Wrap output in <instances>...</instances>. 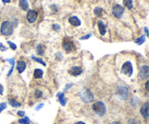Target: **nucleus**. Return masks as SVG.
<instances>
[{
  "label": "nucleus",
  "mask_w": 149,
  "mask_h": 124,
  "mask_svg": "<svg viewBox=\"0 0 149 124\" xmlns=\"http://www.w3.org/2000/svg\"><path fill=\"white\" fill-rule=\"evenodd\" d=\"M73 47H74V44H73V42H72V41H68L63 42V48L64 49V50L67 53L71 52L73 50Z\"/></svg>",
  "instance_id": "9b49d317"
},
{
  "label": "nucleus",
  "mask_w": 149,
  "mask_h": 124,
  "mask_svg": "<svg viewBox=\"0 0 149 124\" xmlns=\"http://www.w3.org/2000/svg\"><path fill=\"white\" fill-rule=\"evenodd\" d=\"M69 22L74 27H78L81 25V21L76 16H71L69 18Z\"/></svg>",
  "instance_id": "ddd939ff"
},
{
  "label": "nucleus",
  "mask_w": 149,
  "mask_h": 124,
  "mask_svg": "<svg viewBox=\"0 0 149 124\" xmlns=\"http://www.w3.org/2000/svg\"><path fill=\"white\" fill-rule=\"evenodd\" d=\"M44 51H45V47L42 44H39L37 47V53L39 55H43Z\"/></svg>",
  "instance_id": "6ab92c4d"
},
{
  "label": "nucleus",
  "mask_w": 149,
  "mask_h": 124,
  "mask_svg": "<svg viewBox=\"0 0 149 124\" xmlns=\"http://www.w3.org/2000/svg\"><path fill=\"white\" fill-rule=\"evenodd\" d=\"M25 114H26V112L23 110H18V112H17V115H18V116L24 117L25 116Z\"/></svg>",
  "instance_id": "7c9ffc66"
},
{
  "label": "nucleus",
  "mask_w": 149,
  "mask_h": 124,
  "mask_svg": "<svg viewBox=\"0 0 149 124\" xmlns=\"http://www.w3.org/2000/svg\"><path fill=\"white\" fill-rule=\"evenodd\" d=\"M73 83H68V84L66 86V88H65L64 90H65V91L69 90V89H71V88L72 86H73Z\"/></svg>",
  "instance_id": "f704fd0d"
},
{
  "label": "nucleus",
  "mask_w": 149,
  "mask_h": 124,
  "mask_svg": "<svg viewBox=\"0 0 149 124\" xmlns=\"http://www.w3.org/2000/svg\"><path fill=\"white\" fill-rule=\"evenodd\" d=\"M145 32L146 34V37H148V30L147 27H145Z\"/></svg>",
  "instance_id": "ea45409f"
},
{
  "label": "nucleus",
  "mask_w": 149,
  "mask_h": 124,
  "mask_svg": "<svg viewBox=\"0 0 149 124\" xmlns=\"http://www.w3.org/2000/svg\"><path fill=\"white\" fill-rule=\"evenodd\" d=\"M145 89H146V92H148V81H146V87H145Z\"/></svg>",
  "instance_id": "4c0bfd02"
},
{
  "label": "nucleus",
  "mask_w": 149,
  "mask_h": 124,
  "mask_svg": "<svg viewBox=\"0 0 149 124\" xmlns=\"http://www.w3.org/2000/svg\"><path fill=\"white\" fill-rule=\"evenodd\" d=\"M4 92V87L1 83H0V95H2Z\"/></svg>",
  "instance_id": "e433bc0d"
},
{
  "label": "nucleus",
  "mask_w": 149,
  "mask_h": 124,
  "mask_svg": "<svg viewBox=\"0 0 149 124\" xmlns=\"http://www.w3.org/2000/svg\"><path fill=\"white\" fill-rule=\"evenodd\" d=\"M121 72L129 77L132 76L133 73V67L131 62L127 61L123 64L121 67Z\"/></svg>",
  "instance_id": "39448f33"
},
{
  "label": "nucleus",
  "mask_w": 149,
  "mask_h": 124,
  "mask_svg": "<svg viewBox=\"0 0 149 124\" xmlns=\"http://www.w3.org/2000/svg\"><path fill=\"white\" fill-rule=\"evenodd\" d=\"M116 94L121 100H127L129 97V90L126 86H121L118 87L116 91Z\"/></svg>",
  "instance_id": "20e7f679"
},
{
  "label": "nucleus",
  "mask_w": 149,
  "mask_h": 124,
  "mask_svg": "<svg viewBox=\"0 0 149 124\" xmlns=\"http://www.w3.org/2000/svg\"><path fill=\"white\" fill-rule=\"evenodd\" d=\"M26 68V63L24 60H19L17 63V70L20 74L23 73Z\"/></svg>",
  "instance_id": "f8f14e48"
},
{
  "label": "nucleus",
  "mask_w": 149,
  "mask_h": 124,
  "mask_svg": "<svg viewBox=\"0 0 149 124\" xmlns=\"http://www.w3.org/2000/svg\"><path fill=\"white\" fill-rule=\"evenodd\" d=\"M7 108V103L6 102H1L0 103V113Z\"/></svg>",
  "instance_id": "cd10ccee"
},
{
  "label": "nucleus",
  "mask_w": 149,
  "mask_h": 124,
  "mask_svg": "<svg viewBox=\"0 0 149 124\" xmlns=\"http://www.w3.org/2000/svg\"><path fill=\"white\" fill-rule=\"evenodd\" d=\"M98 29H99L100 34L101 36H104L105 34H106V25L104 23L103 21H99L98 22Z\"/></svg>",
  "instance_id": "4468645a"
},
{
  "label": "nucleus",
  "mask_w": 149,
  "mask_h": 124,
  "mask_svg": "<svg viewBox=\"0 0 149 124\" xmlns=\"http://www.w3.org/2000/svg\"><path fill=\"white\" fill-rule=\"evenodd\" d=\"M57 96L58 98V101L59 102H60V105H61L62 106H66L67 100H66V97H65L64 93H63V92H59L57 94Z\"/></svg>",
  "instance_id": "2eb2a0df"
},
{
  "label": "nucleus",
  "mask_w": 149,
  "mask_h": 124,
  "mask_svg": "<svg viewBox=\"0 0 149 124\" xmlns=\"http://www.w3.org/2000/svg\"><path fill=\"white\" fill-rule=\"evenodd\" d=\"M32 60H34V61L37 62V63H40V64L42 65L43 66H46L45 62L43 61V60L42 58H39V57H34V56H33V57H32Z\"/></svg>",
  "instance_id": "b1692460"
},
{
  "label": "nucleus",
  "mask_w": 149,
  "mask_h": 124,
  "mask_svg": "<svg viewBox=\"0 0 149 124\" xmlns=\"http://www.w3.org/2000/svg\"><path fill=\"white\" fill-rule=\"evenodd\" d=\"M7 43H8V44H9L10 45V47L11 49H12V50H15L17 49V46H16V44H14L13 42H12V41H7Z\"/></svg>",
  "instance_id": "bb28decb"
},
{
  "label": "nucleus",
  "mask_w": 149,
  "mask_h": 124,
  "mask_svg": "<svg viewBox=\"0 0 149 124\" xmlns=\"http://www.w3.org/2000/svg\"><path fill=\"white\" fill-rule=\"evenodd\" d=\"M43 74H44V72H43L42 70L41 69H35L34 72V77L36 79H42L43 76Z\"/></svg>",
  "instance_id": "f3484780"
},
{
  "label": "nucleus",
  "mask_w": 149,
  "mask_h": 124,
  "mask_svg": "<svg viewBox=\"0 0 149 124\" xmlns=\"http://www.w3.org/2000/svg\"><path fill=\"white\" fill-rule=\"evenodd\" d=\"M109 124H122L121 122H119V121H113V122H111V123Z\"/></svg>",
  "instance_id": "58836bf2"
},
{
  "label": "nucleus",
  "mask_w": 149,
  "mask_h": 124,
  "mask_svg": "<svg viewBox=\"0 0 149 124\" xmlns=\"http://www.w3.org/2000/svg\"><path fill=\"white\" fill-rule=\"evenodd\" d=\"M44 106V104H43V103L40 104V105H39L38 106H37V107L35 108V110L36 111H39V110H41L42 108Z\"/></svg>",
  "instance_id": "72a5a7b5"
},
{
  "label": "nucleus",
  "mask_w": 149,
  "mask_h": 124,
  "mask_svg": "<svg viewBox=\"0 0 149 124\" xmlns=\"http://www.w3.org/2000/svg\"><path fill=\"white\" fill-rule=\"evenodd\" d=\"M92 34H88L87 35L84 36V37H81V38H80V40H87V39H89L90 38V37H92Z\"/></svg>",
  "instance_id": "c756f323"
},
{
  "label": "nucleus",
  "mask_w": 149,
  "mask_h": 124,
  "mask_svg": "<svg viewBox=\"0 0 149 124\" xmlns=\"http://www.w3.org/2000/svg\"><path fill=\"white\" fill-rule=\"evenodd\" d=\"M19 7L24 11H27L29 8L28 0H19Z\"/></svg>",
  "instance_id": "dca6fc26"
},
{
  "label": "nucleus",
  "mask_w": 149,
  "mask_h": 124,
  "mask_svg": "<svg viewBox=\"0 0 149 124\" xmlns=\"http://www.w3.org/2000/svg\"><path fill=\"white\" fill-rule=\"evenodd\" d=\"M8 102H9V104L12 107L18 108L21 107V104L20 102H17L16 100H15L14 99H12V98H9L8 99Z\"/></svg>",
  "instance_id": "a211bd4d"
},
{
  "label": "nucleus",
  "mask_w": 149,
  "mask_h": 124,
  "mask_svg": "<svg viewBox=\"0 0 149 124\" xmlns=\"http://www.w3.org/2000/svg\"><path fill=\"white\" fill-rule=\"evenodd\" d=\"M2 2H3L4 4L10 3V0H2Z\"/></svg>",
  "instance_id": "a19ab883"
},
{
  "label": "nucleus",
  "mask_w": 149,
  "mask_h": 124,
  "mask_svg": "<svg viewBox=\"0 0 149 124\" xmlns=\"http://www.w3.org/2000/svg\"><path fill=\"white\" fill-rule=\"evenodd\" d=\"M92 110L95 112V113L96 115H98V116H103L105 115L107 112V108L105 106V103L101 101H98V102H95V103L92 105Z\"/></svg>",
  "instance_id": "f257e3e1"
},
{
  "label": "nucleus",
  "mask_w": 149,
  "mask_h": 124,
  "mask_svg": "<svg viewBox=\"0 0 149 124\" xmlns=\"http://www.w3.org/2000/svg\"><path fill=\"white\" fill-rule=\"evenodd\" d=\"M82 72H83L82 68L81 67H79V66H73L69 70V73L73 76H80Z\"/></svg>",
  "instance_id": "9d476101"
},
{
  "label": "nucleus",
  "mask_w": 149,
  "mask_h": 124,
  "mask_svg": "<svg viewBox=\"0 0 149 124\" xmlns=\"http://www.w3.org/2000/svg\"><path fill=\"white\" fill-rule=\"evenodd\" d=\"M124 12V8L120 5H115L112 8V14L115 18H121Z\"/></svg>",
  "instance_id": "423d86ee"
},
{
  "label": "nucleus",
  "mask_w": 149,
  "mask_h": 124,
  "mask_svg": "<svg viewBox=\"0 0 149 124\" xmlns=\"http://www.w3.org/2000/svg\"><path fill=\"white\" fill-rule=\"evenodd\" d=\"M79 96L85 103H89L94 99L93 94L89 89H84L81 91L79 92Z\"/></svg>",
  "instance_id": "7ed1b4c3"
},
{
  "label": "nucleus",
  "mask_w": 149,
  "mask_h": 124,
  "mask_svg": "<svg viewBox=\"0 0 149 124\" xmlns=\"http://www.w3.org/2000/svg\"><path fill=\"white\" fill-rule=\"evenodd\" d=\"M94 14H95L97 17H101L103 15V9L99 8V7H96V8L94 9Z\"/></svg>",
  "instance_id": "412c9836"
},
{
  "label": "nucleus",
  "mask_w": 149,
  "mask_h": 124,
  "mask_svg": "<svg viewBox=\"0 0 149 124\" xmlns=\"http://www.w3.org/2000/svg\"><path fill=\"white\" fill-rule=\"evenodd\" d=\"M38 18V12L34 10H30L27 12L26 18L29 23H34Z\"/></svg>",
  "instance_id": "0eeeda50"
},
{
  "label": "nucleus",
  "mask_w": 149,
  "mask_h": 124,
  "mask_svg": "<svg viewBox=\"0 0 149 124\" xmlns=\"http://www.w3.org/2000/svg\"><path fill=\"white\" fill-rule=\"evenodd\" d=\"M140 114H141L142 116L148 121L149 118V107H148V103L147 102L143 103V105L141 106L140 108Z\"/></svg>",
  "instance_id": "6e6552de"
},
{
  "label": "nucleus",
  "mask_w": 149,
  "mask_h": 124,
  "mask_svg": "<svg viewBox=\"0 0 149 124\" xmlns=\"http://www.w3.org/2000/svg\"><path fill=\"white\" fill-rule=\"evenodd\" d=\"M34 96H35L36 99H40V98H41L42 96H43V92H42V91L37 89V90L35 91V93H34Z\"/></svg>",
  "instance_id": "393cba45"
},
{
  "label": "nucleus",
  "mask_w": 149,
  "mask_h": 124,
  "mask_svg": "<svg viewBox=\"0 0 149 124\" xmlns=\"http://www.w3.org/2000/svg\"><path fill=\"white\" fill-rule=\"evenodd\" d=\"M56 58H60V60H61V58H63V55L61 54V53L60 52H58L57 54H56Z\"/></svg>",
  "instance_id": "c9c22d12"
},
{
  "label": "nucleus",
  "mask_w": 149,
  "mask_h": 124,
  "mask_svg": "<svg viewBox=\"0 0 149 124\" xmlns=\"http://www.w3.org/2000/svg\"><path fill=\"white\" fill-rule=\"evenodd\" d=\"M128 124H140V121L134 118H130L128 121Z\"/></svg>",
  "instance_id": "a878e982"
},
{
  "label": "nucleus",
  "mask_w": 149,
  "mask_h": 124,
  "mask_svg": "<svg viewBox=\"0 0 149 124\" xmlns=\"http://www.w3.org/2000/svg\"><path fill=\"white\" fill-rule=\"evenodd\" d=\"M6 61L9 62L10 64H11L12 66H15V60H14L13 58H11V59H7Z\"/></svg>",
  "instance_id": "2f4dec72"
},
{
  "label": "nucleus",
  "mask_w": 149,
  "mask_h": 124,
  "mask_svg": "<svg viewBox=\"0 0 149 124\" xmlns=\"http://www.w3.org/2000/svg\"><path fill=\"white\" fill-rule=\"evenodd\" d=\"M8 50V49L6 47H5L3 44H0V51H1V52H5V51H7Z\"/></svg>",
  "instance_id": "473e14b6"
},
{
  "label": "nucleus",
  "mask_w": 149,
  "mask_h": 124,
  "mask_svg": "<svg viewBox=\"0 0 149 124\" xmlns=\"http://www.w3.org/2000/svg\"><path fill=\"white\" fill-rule=\"evenodd\" d=\"M18 123L21 124H31V121L28 117L25 116L24 118H21L18 120Z\"/></svg>",
  "instance_id": "4be33fe9"
},
{
  "label": "nucleus",
  "mask_w": 149,
  "mask_h": 124,
  "mask_svg": "<svg viewBox=\"0 0 149 124\" xmlns=\"http://www.w3.org/2000/svg\"><path fill=\"white\" fill-rule=\"evenodd\" d=\"M0 32L2 35L5 36V37H9V36L12 35V32H13V25H12V23L8 21H4L1 25Z\"/></svg>",
  "instance_id": "f03ea898"
},
{
  "label": "nucleus",
  "mask_w": 149,
  "mask_h": 124,
  "mask_svg": "<svg viewBox=\"0 0 149 124\" xmlns=\"http://www.w3.org/2000/svg\"><path fill=\"white\" fill-rule=\"evenodd\" d=\"M123 4L128 10H132L133 8L132 0H123Z\"/></svg>",
  "instance_id": "aec40b11"
},
{
  "label": "nucleus",
  "mask_w": 149,
  "mask_h": 124,
  "mask_svg": "<svg viewBox=\"0 0 149 124\" xmlns=\"http://www.w3.org/2000/svg\"><path fill=\"white\" fill-rule=\"evenodd\" d=\"M149 76V68L148 65H143L140 68V79L145 80L148 78Z\"/></svg>",
  "instance_id": "1a4fd4ad"
},
{
  "label": "nucleus",
  "mask_w": 149,
  "mask_h": 124,
  "mask_svg": "<svg viewBox=\"0 0 149 124\" xmlns=\"http://www.w3.org/2000/svg\"><path fill=\"white\" fill-rule=\"evenodd\" d=\"M74 124H86V123H84V122H82V121H78V122L75 123Z\"/></svg>",
  "instance_id": "79ce46f5"
},
{
  "label": "nucleus",
  "mask_w": 149,
  "mask_h": 124,
  "mask_svg": "<svg viewBox=\"0 0 149 124\" xmlns=\"http://www.w3.org/2000/svg\"><path fill=\"white\" fill-rule=\"evenodd\" d=\"M53 29L55 31H59L60 30V25L59 24H53V26H52Z\"/></svg>",
  "instance_id": "c85d7f7f"
},
{
  "label": "nucleus",
  "mask_w": 149,
  "mask_h": 124,
  "mask_svg": "<svg viewBox=\"0 0 149 124\" xmlns=\"http://www.w3.org/2000/svg\"><path fill=\"white\" fill-rule=\"evenodd\" d=\"M145 41H146V36L143 35L142 37H140V38L137 39L134 41V42H135L137 45H141V44H143Z\"/></svg>",
  "instance_id": "5701e85b"
}]
</instances>
